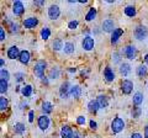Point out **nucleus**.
Here are the masks:
<instances>
[{"instance_id":"obj_31","label":"nucleus","mask_w":148,"mask_h":138,"mask_svg":"<svg viewBox=\"0 0 148 138\" xmlns=\"http://www.w3.org/2000/svg\"><path fill=\"white\" fill-rule=\"evenodd\" d=\"M34 93V88H32V85H25L21 88V94L24 98H30Z\"/></svg>"},{"instance_id":"obj_54","label":"nucleus","mask_w":148,"mask_h":138,"mask_svg":"<svg viewBox=\"0 0 148 138\" xmlns=\"http://www.w3.org/2000/svg\"><path fill=\"white\" fill-rule=\"evenodd\" d=\"M79 4H86L88 3V0H80V1H78Z\"/></svg>"},{"instance_id":"obj_5","label":"nucleus","mask_w":148,"mask_h":138,"mask_svg":"<svg viewBox=\"0 0 148 138\" xmlns=\"http://www.w3.org/2000/svg\"><path fill=\"white\" fill-rule=\"evenodd\" d=\"M37 126L41 131H47L49 126H51V118L47 116V115H41V116L37 118Z\"/></svg>"},{"instance_id":"obj_30","label":"nucleus","mask_w":148,"mask_h":138,"mask_svg":"<svg viewBox=\"0 0 148 138\" xmlns=\"http://www.w3.org/2000/svg\"><path fill=\"white\" fill-rule=\"evenodd\" d=\"M64 53L66 54H73L74 52H75V44H74L73 42H66L64 43Z\"/></svg>"},{"instance_id":"obj_7","label":"nucleus","mask_w":148,"mask_h":138,"mask_svg":"<svg viewBox=\"0 0 148 138\" xmlns=\"http://www.w3.org/2000/svg\"><path fill=\"white\" fill-rule=\"evenodd\" d=\"M38 24H40V21H38V19H37L36 16L26 17V19H24V21H22V26H24L25 29H27V30L35 29V27Z\"/></svg>"},{"instance_id":"obj_56","label":"nucleus","mask_w":148,"mask_h":138,"mask_svg":"<svg viewBox=\"0 0 148 138\" xmlns=\"http://www.w3.org/2000/svg\"><path fill=\"white\" fill-rule=\"evenodd\" d=\"M10 138H11V137H10Z\"/></svg>"},{"instance_id":"obj_21","label":"nucleus","mask_w":148,"mask_h":138,"mask_svg":"<svg viewBox=\"0 0 148 138\" xmlns=\"http://www.w3.org/2000/svg\"><path fill=\"white\" fill-rule=\"evenodd\" d=\"M86 107H88V111L90 113H96L100 110V106H99V104L96 100H90L89 102H88Z\"/></svg>"},{"instance_id":"obj_15","label":"nucleus","mask_w":148,"mask_h":138,"mask_svg":"<svg viewBox=\"0 0 148 138\" xmlns=\"http://www.w3.org/2000/svg\"><path fill=\"white\" fill-rule=\"evenodd\" d=\"M62 138H73L74 135V131L72 130V127L69 125H63L61 127V132H59Z\"/></svg>"},{"instance_id":"obj_19","label":"nucleus","mask_w":148,"mask_h":138,"mask_svg":"<svg viewBox=\"0 0 148 138\" xmlns=\"http://www.w3.org/2000/svg\"><path fill=\"white\" fill-rule=\"evenodd\" d=\"M136 74L138 78H146L148 75V68L146 64H140L137 68H136Z\"/></svg>"},{"instance_id":"obj_45","label":"nucleus","mask_w":148,"mask_h":138,"mask_svg":"<svg viewBox=\"0 0 148 138\" xmlns=\"http://www.w3.org/2000/svg\"><path fill=\"white\" fill-rule=\"evenodd\" d=\"M130 138H145V137H143V136L141 135V133H138V132H133Z\"/></svg>"},{"instance_id":"obj_22","label":"nucleus","mask_w":148,"mask_h":138,"mask_svg":"<svg viewBox=\"0 0 148 138\" xmlns=\"http://www.w3.org/2000/svg\"><path fill=\"white\" fill-rule=\"evenodd\" d=\"M96 101H98L100 109H106V107L109 106V99H108V96L104 95V94L98 95V98H96Z\"/></svg>"},{"instance_id":"obj_2","label":"nucleus","mask_w":148,"mask_h":138,"mask_svg":"<svg viewBox=\"0 0 148 138\" xmlns=\"http://www.w3.org/2000/svg\"><path fill=\"white\" fill-rule=\"evenodd\" d=\"M111 131L115 135H117V133H121L123 130H125V121L121 118V117H115L112 121H111Z\"/></svg>"},{"instance_id":"obj_11","label":"nucleus","mask_w":148,"mask_h":138,"mask_svg":"<svg viewBox=\"0 0 148 138\" xmlns=\"http://www.w3.org/2000/svg\"><path fill=\"white\" fill-rule=\"evenodd\" d=\"M121 91L125 95H130L133 91V83L130 79H123L121 81Z\"/></svg>"},{"instance_id":"obj_13","label":"nucleus","mask_w":148,"mask_h":138,"mask_svg":"<svg viewBox=\"0 0 148 138\" xmlns=\"http://www.w3.org/2000/svg\"><path fill=\"white\" fill-rule=\"evenodd\" d=\"M20 53H21V51L18 49L17 46H11V47L8 48L6 56H8L9 59H18V57H20Z\"/></svg>"},{"instance_id":"obj_9","label":"nucleus","mask_w":148,"mask_h":138,"mask_svg":"<svg viewBox=\"0 0 148 138\" xmlns=\"http://www.w3.org/2000/svg\"><path fill=\"white\" fill-rule=\"evenodd\" d=\"M47 15H48V19L49 20H58L59 16H61V9H59L58 5H51L48 8V11H47Z\"/></svg>"},{"instance_id":"obj_53","label":"nucleus","mask_w":148,"mask_h":138,"mask_svg":"<svg viewBox=\"0 0 148 138\" xmlns=\"http://www.w3.org/2000/svg\"><path fill=\"white\" fill-rule=\"evenodd\" d=\"M68 72H69V73H75V72H77V69H75V68H69V69H68Z\"/></svg>"},{"instance_id":"obj_20","label":"nucleus","mask_w":148,"mask_h":138,"mask_svg":"<svg viewBox=\"0 0 148 138\" xmlns=\"http://www.w3.org/2000/svg\"><path fill=\"white\" fill-rule=\"evenodd\" d=\"M61 77V69H59V67L54 66L49 69V73H48V78L51 80H56L58 79V78Z\"/></svg>"},{"instance_id":"obj_18","label":"nucleus","mask_w":148,"mask_h":138,"mask_svg":"<svg viewBox=\"0 0 148 138\" xmlns=\"http://www.w3.org/2000/svg\"><path fill=\"white\" fill-rule=\"evenodd\" d=\"M30 59H31V54L29 51H21L20 53V57H18V62H20L21 64H24V66H27V64L30 63Z\"/></svg>"},{"instance_id":"obj_34","label":"nucleus","mask_w":148,"mask_h":138,"mask_svg":"<svg viewBox=\"0 0 148 138\" xmlns=\"http://www.w3.org/2000/svg\"><path fill=\"white\" fill-rule=\"evenodd\" d=\"M9 107V101L6 98H4V96H1L0 98V111L4 112V111H6Z\"/></svg>"},{"instance_id":"obj_29","label":"nucleus","mask_w":148,"mask_h":138,"mask_svg":"<svg viewBox=\"0 0 148 138\" xmlns=\"http://www.w3.org/2000/svg\"><path fill=\"white\" fill-rule=\"evenodd\" d=\"M52 48H53V51H56V52H59V51H62L64 48L63 41L61 38H56L53 42H52Z\"/></svg>"},{"instance_id":"obj_27","label":"nucleus","mask_w":148,"mask_h":138,"mask_svg":"<svg viewBox=\"0 0 148 138\" xmlns=\"http://www.w3.org/2000/svg\"><path fill=\"white\" fill-rule=\"evenodd\" d=\"M123 14L128 17H135L136 14H137V10H136V6L133 5H127L126 8L123 9Z\"/></svg>"},{"instance_id":"obj_41","label":"nucleus","mask_w":148,"mask_h":138,"mask_svg":"<svg viewBox=\"0 0 148 138\" xmlns=\"http://www.w3.org/2000/svg\"><path fill=\"white\" fill-rule=\"evenodd\" d=\"M85 122H86L85 116H83V115H80V116H78V117H77V123H78L79 126L85 125Z\"/></svg>"},{"instance_id":"obj_32","label":"nucleus","mask_w":148,"mask_h":138,"mask_svg":"<svg viewBox=\"0 0 148 138\" xmlns=\"http://www.w3.org/2000/svg\"><path fill=\"white\" fill-rule=\"evenodd\" d=\"M40 35H41V38H42L43 41H47L51 37V30H49V27H43V29L41 30Z\"/></svg>"},{"instance_id":"obj_51","label":"nucleus","mask_w":148,"mask_h":138,"mask_svg":"<svg viewBox=\"0 0 148 138\" xmlns=\"http://www.w3.org/2000/svg\"><path fill=\"white\" fill-rule=\"evenodd\" d=\"M26 106H27V104H26V102H21V104H20V109H21V110H24Z\"/></svg>"},{"instance_id":"obj_55","label":"nucleus","mask_w":148,"mask_h":138,"mask_svg":"<svg viewBox=\"0 0 148 138\" xmlns=\"http://www.w3.org/2000/svg\"><path fill=\"white\" fill-rule=\"evenodd\" d=\"M147 88H148V83H147Z\"/></svg>"},{"instance_id":"obj_47","label":"nucleus","mask_w":148,"mask_h":138,"mask_svg":"<svg viewBox=\"0 0 148 138\" xmlns=\"http://www.w3.org/2000/svg\"><path fill=\"white\" fill-rule=\"evenodd\" d=\"M73 138H83L82 135L78 131H74V135H73Z\"/></svg>"},{"instance_id":"obj_35","label":"nucleus","mask_w":148,"mask_h":138,"mask_svg":"<svg viewBox=\"0 0 148 138\" xmlns=\"http://www.w3.org/2000/svg\"><path fill=\"white\" fill-rule=\"evenodd\" d=\"M141 113H142V110L140 106H135V107H132L131 110V116L132 118H138L141 116Z\"/></svg>"},{"instance_id":"obj_39","label":"nucleus","mask_w":148,"mask_h":138,"mask_svg":"<svg viewBox=\"0 0 148 138\" xmlns=\"http://www.w3.org/2000/svg\"><path fill=\"white\" fill-rule=\"evenodd\" d=\"M25 73H22V72H16L15 73V80H16V83H21L22 80L25 79Z\"/></svg>"},{"instance_id":"obj_49","label":"nucleus","mask_w":148,"mask_h":138,"mask_svg":"<svg viewBox=\"0 0 148 138\" xmlns=\"http://www.w3.org/2000/svg\"><path fill=\"white\" fill-rule=\"evenodd\" d=\"M41 80H42V83H43V84H46V85H47L48 83H49V81H48V78H46V77H45V78H42Z\"/></svg>"},{"instance_id":"obj_52","label":"nucleus","mask_w":148,"mask_h":138,"mask_svg":"<svg viewBox=\"0 0 148 138\" xmlns=\"http://www.w3.org/2000/svg\"><path fill=\"white\" fill-rule=\"evenodd\" d=\"M4 64H5V61L3 58H0V66H1V68H4Z\"/></svg>"},{"instance_id":"obj_50","label":"nucleus","mask_w":148,"mask_h":138,"mask_svg":"<svg viewBox=\"0 0 148 138\" xmlns=\"http://www.w3.org/2000/svg\"><path fill=\"white\" fill-rule=\"evenodd\" d=\"M143 61H145V63H146V66H148V53L146 54L145 57H143Z\"/></svg>"},{"instance_id":"obj_1","label":"nucleus","mask_w":148,"mask_h":138,"mask_svg":"<svg viewBox=\"0 0 148 138\" xmlns=\"http://www.w3.org/2000/svg\"><path fill=\"white\" fill-rule=\"evenodd\" d=\"M46 69H47V62L43 61V59H40L34 66V74L38 78V79H42V78H45Z\"/></svg>"},{"instance_id":"obj_4","label":"nucleus","mask_w":148,"mask_h":138,"mask_svg":"<svg viewBox=\"0 0 148 138\" xmlns=\"http://www.w3.org/2000/svg\"><path fill=\"white\" fill-rule=\"evenodd\" d=\"M122 54L128 59V61H135L136 57H137V48H136V46L128 44V46H126V47H123Z\"/></svg>"},{"instance_id":"obj_6","label":"nucleus","mask_w":148,"mask_h":138,"mask_svg":"<svg viewBox=\"0 0 148 138\" xmlns=\"http://www.w3.org/2000/svg\"><path fill=\"white\" fill-rule=\"evenodd\" d=\"M82 47L84 51H86V52H90V51H92L95 47V40L92 38L90 35L84 36V38L82 41Z\"/></svg>"},{"instance_id":"obj_10","label":"nucleus","mask_w":148,"mask_h":138,"mask_svg":"<svg viewBox=\"0 0 148 138\" xmlns=\"http://www.w3.org/2000/svg\"><path fill=\"white\" fill-rule=\"evenodd\" d=\"M71 88H72V85L69 84V81L62 83L61 88H59V96L62 99H68L71 96Z\"/></svg>"},{"instance_id":"obj_40","label":"nucleus","mask_w":148,"mask_h":138,"mask_svg":"<svg viewBox=\"0 0 148 138\" xmlns=\"http://www.w3.org/2000/svg\"><path fill=\"white\" fill-rule=\"evenodd\" d=\"M112 61L114 63H120L121 64V53H119V52H114L112 53Z\"/></svg>"},{"instance_id":"obj_24","label":"nucleus","mask_w":148,"mask_h":138,"mask_svg":"<svg viewBox=\"0 0 148 138\" xmlns=\"http://www.w3.org/2000/svg\"><path fill=\"white\" fill-rule=\"evenodd\" d=\"M25 132H26V126L24 125V123L16 122L15 125H14V133H15V135L21 136V135H24Z\"/></svg>"},{"instance_id":"obj_37","label":"nucleus","mask_w":148,"mask_h":138,"mask_svg":"<svg viewBox=\"0 0 148 138\" xmlns=\"http://www.w3.org/2000/svg\"><path fill=\"white\" fill-rule=\"evenodd\" d=\"M0 78H1L3 80H8V81H9V79H10V74H9V72L5 68L0 69Z\"/></svg>"},{"instance_id":"obj_36","label":"nucleus","mask_w":148,"mask_h":138,"mask_svg":"<svg viewBox=\"0 0 148 138\" xmlns=\"http://www.w3.org/2000/svg\"><path fill=\"white\" fill-rule=\"evenodd\" d=\"M8 89H9V83H8V80L0 79V93L5 94L6 91H8Z\"/></svg>"},{"instance_id":"obj_48","label":"nucleus","mask_w":148,"mask_h":138,"mask_svg":"<svg viewBox=\"0 0 148 138\" xmlns=\"http://www.w3.org/2000/svg\"><path fill=\"white\" fill-rule=\"evenodd\" d=\"M143 137L148 138V125H146V127H145V135H143Z\"/></svg>"},{"instance_id":"obj_46","label":"nucleus","mask_w":148,"mask_h":138,"mask_svg":"<svg viewBox=\"0 0 148 138\" xmlns=\"http://www.w3.org/2000/svg\"><path fill=\"white\" fill-rule=\"evenodd\" d=\"M45 4H46L45 0H42V1H34V5H36V6H43Z\"/></svg>"},{"instance_id":"obj_3","label":"nucleus","mask_w":148,"mask_h":138,"mask_svg":"<svg viewBox=\"0 0 148 138\" xmlns=\"http://www.w3.org/2000/svg\"><path fill=\"white\" fill-rule=\"evenodd\" d=\"M133 37L137 41H143L148 37V29L145 25H138L133 31Z\"/></svg>"},{"instance_id":"obj_12","label":"nucleus","mask_w":148,"mask_h":138,"mask_svg":"<svg viewBox=\"0 0 148 138\" xmlns=\"http://www.w3.org/2000/svg\"><path fill=\"white\" fill-rule=\"evenodd\" d=\"M24 12H25V6H24V4H22V1L16 0V1L12 3V14L14 15L15 16H21Z\"/></svg>"},{"instance_id":"obj_42","label":"nucleus","mask_w":148,"mask_h":138,"mask_svg":"<svg viewBox=\"0 0 148 138\" xmlns=\"http://www.w3.org/2000/svg\"><path fill=\"white\" fill-rule=\"evenodd\" d=\"M5 40H6L5 30H4V27H0V41H1V42H4Z\"/></svg>"},{"instance_id":"obj_33","label":"nucleus","mask_w":148,"mask_h":138,"mask_svg":"<svg viewBox=\"0 0 148 138\" xmlns=\"http://www.w3.org/2000/svg\"><path fill=\"white\" fill-rule=\"evenodd\" d=\"M6 22H8L9 27H10V32H11V33H17V32H18V25L16 24V22L10 21V20H9V17H6Z\"/></svg>"},{"instance_id":"obj_8","label":"nucleus","mask_w":148,"mask_h":138,"mask_svg":"<svg viewBox=\"0 0 148 138\" xmlns=\"http://www.w3.org/2000/svg\"><path fill=\"white\" fill-rule=\"evenodd\" d=\"M101 30L106 33H112L115 31V21L112 19H105L101 22Z\"/></svg>"},{"instance_id":"obj_26","label":"nucleus","mask_w":148,"mask_h":138,"mask_svg":"<svg viewBox=\"0 0 148 138\" xmlns=\"http://www.w3.org/2000/svg\"><path fill=\"white\" fill-rule=\"evenodd\" d=\"M96 15H98V11H96V9L95 8H90L89 11L85 14V21L86 22H90L92 20H95L96 19Z\"/></svg>"},{"instance_id":"obj_14","label":"nucleus","mask_w":148,"mask_h":138,"mask_svg":"<svg viewBox=\"0 0 148 138\" xmlns=\"http://www.w3.org/2000/svg\"><path fill=\"white\" fill-rule=\"evenodd\" d=\"M115 78H116V75H115V72L114 69L111 67H105L104 69V79L108 81V83H112L115 80Z\"/></svg>"},{"instance_id":"obj_28","label":"nucleus","mask_w":148,"mask_h":138,"mask_svg":"<svg viewBox=\"0 0 148 138\" xmlns=\"http://www.w3.org/2000/svg\"><path fill=\"white\" fill-rule=\"evenodd\" d=\"M41 110H42L43 115H49L53 111V105L49 102V101H43L42 106H41Z\"/></svg>"},{"instance_id":"obj_25","label":"nucleus","mask_w":148,"mask_h":138,"mask_svg":"<svg viewBox=\"0 0 148 138\" xmlns=\"http://www.w3.org/2000/svg\"><path fill=\"white\" fill-rule=\"evenodd\" d=\"M80 96H82V88L79 85H72V88H71V98L79 99Z\"/></svg>"},{"instance_id":"obj_16","label":"nucleus","mask_w":148,"mask_h":138,"mask_svg":"<svg viewBox=\"0 0 148 138\" xmlns=\"http://www.w3.org/2000/svg\"><path fill=\"white\" fill-rule=\"evenodd\" d=\"M131 66H130V63L127 62H122L121 64H120V74H121L122 77H128L130 74H131Z\"/></svg>"},{"instance_id":"obj_23","label":"nucleus","mask_w":148,"mask_h":138,"mask_svg":"<svg viewBox=\"0 0 148 138\" xmlns=\"http://www.w3.org/2000/svg\"><path fill=\"white\" fill-rule=\"evenodd\" d=\"M143 99H145V96H143L142 93L140 91H137V93L133 94V98H132V102L135 106H141L142 102H143Z\"/></svg>"},{"instance_id":"obj_17","label":"nucleus","mask_w":148,"mask_h":138,"mask_svg":"<svg viewBox=\"0 0 148 138\" xmlns=\"http://www.w3.org/2000/svg\"><path fill=\"white\" fill-rule=\"evenodd\" d=\"M122 35H123V29H120V27L115 29V31L111 33V43L116 44L119 41H120V38H121Z\"/></svg>"},{"instance_id":"obj_43","label":"nucleus","mask_w":148,"mask_h":138,"mask_svg":"<svg viewBox=\"0 0 148 138\" xmlns=\"http://www.w3.org/2000/svg\"><path fill=\"white\" fill-rule=\"evenodd\" d=\"M89 126L92 131H96L98 130V123H96V121H94V120H90V122H89Z\"/></svg>"},{"instance_id":"obj_44","label":"nucleus","mask_w":148,"mask_h":138,"mask_svg":"<svg viewBox=\"0 0 148 138\" xmlns=\"http://www.w3.org/2000/svg\"><path fill=\"white\" fill-rule=\"evenodd\" d=\"M34 120H35V111L34 110H30L29 111V122L32 123L34 122Z\"/></svg>"},{"instance_id":"obj_38","label":"nucleus","mask_w":148,"mask_h":138,"mask_svg":"<svg viewBox=\"0 0 148 138\" xmlns=\"http://www.w3.org/2000/svg\"><path fill=\"white\" fill-rule=\"evenodd\" d=\"M78 26H79V21H78V20H72V21L68 22V29L72 30V31L73 30H77Z\"/></svg>"}]
</instances>
